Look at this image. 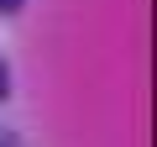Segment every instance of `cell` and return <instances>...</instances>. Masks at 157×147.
<instances>
[{
  "mask_svg": "<svg viewBox=\"0 0 157 147\" xmlns=\"http://www.w3.org/2000/svg\"><path fill=\"white\" fill-rule=\"evenodd\" d=\"M21 6H26V0H0V11H6V16H16Z\"/></svg>",
  "mask_w": 157,
  "mask_h": 147,
  "instance_id": "obj_1",
  "label": "cell"
},
{
  "mask_svg": "<svg viewBox=\"0 0 157 147\" xmlns=\"http://www.w3.org/2000/svg\"><path fill=\"white\" fill-rule=\"evenodd\" d=\"M0 147H16V137H11V131H0Z\"/></svg>",
  "mask_w": 157,
  "mask_h": 147,
  "instance_id": "obj_3",
  "label": "cell"
},
{
  "mask_svg": "<svg viewBox=\"0 0 157 147\" xmlns=\"http://www.w3.org/2000/svg\"><path fill=\"white\" fill-rule=\"evenodd\" d=\"M6 89H11V79H6V63H0V100H6Z\"/></svg>",
  "mask_w": 157,
  "mask_h": 147,
  "instance_id": "obj_2",
  "label": "cell"
}]
</instances>
